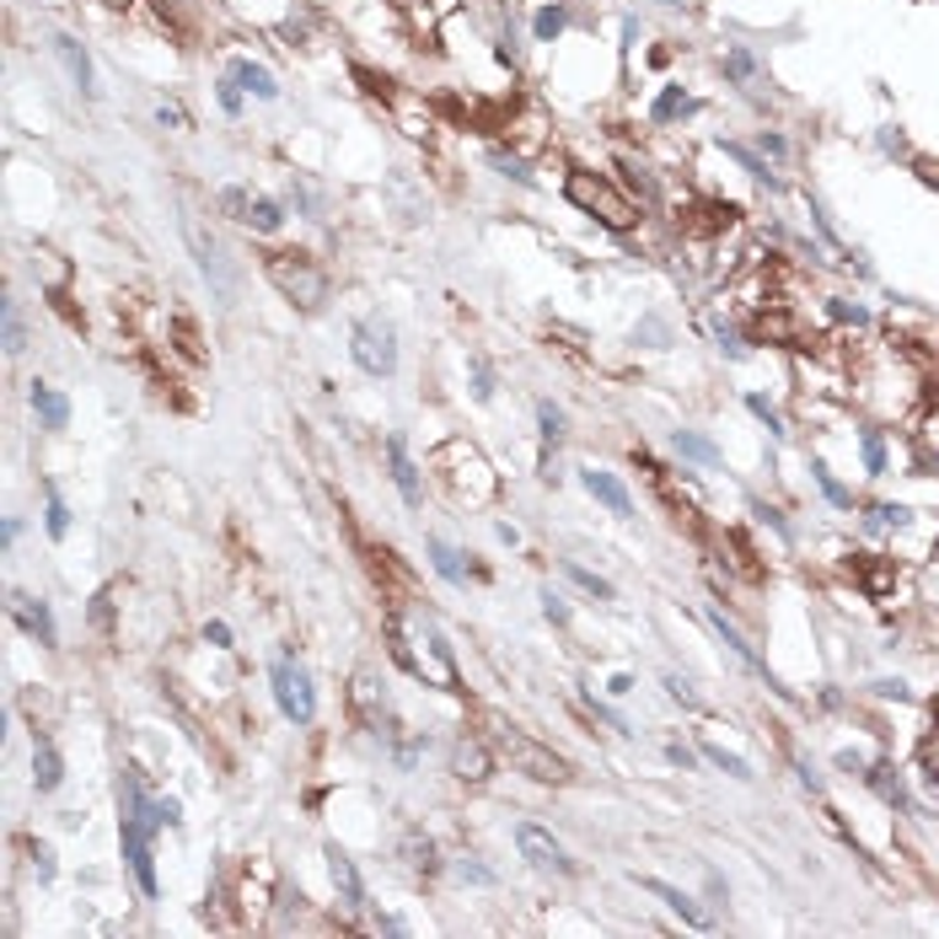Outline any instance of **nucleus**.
I'll return each instance as SVG.
<instances>
[{
  "mask_svg": "<svg viewBox=\"0 0 939 939\" xmlns=\"http://www.w3.org/2000/svg\"><path fill=\"white\" fill-rule=\"evenodd\" d=\"M173 333H178V349H183L188 360H204V344H199V328H193L188 317H178V322H173Z\"/></svg>",
  "mask_w": 939,
  "mask_h": 939,
  "instance_id": "obj_32",
  "label": "nucleus"
},
{
  "mask_svg": "<svg viewBox=\"0 0 939 939\" xmlns=\"http://www.w3.org/2000/svg\"><path fill=\"white\" fill-rule=\"evenodd\" d=\"M64 778V762L60 751L49 747V741H38V751H33V784H38V795H55Z\"/></svg>",
  "mask_w": 939,
  "mask_h": 939,
  "instance_id": "obj_21",
  "label": "nucleus"
},
{
  "mask_svg": "<svg viewBox=\"0 0 939 939\" xmlns=\"http://www.w3.org/2000/svg\"><path fill=\"white\" fill-rule=\"evenodd\" d=\"M543 613H548L554 623H569V607H563V596H554V591H543Z\"/></svg>",
  "mask_w": 939,
  "mask_h": 939,
  "instance_id": "obj_48",
  "label": "nucleus"
},
{
  "mask_svg": "<svg viewBox=\"0 0 939 939\" xmlns=\"http://www.w3.org/2000/svg\"><path fill=\"white\" fill-rule=\"evenodd\" d=\"M11 613H16V623H22V633H27V639H38V644H60V628H55L49 602H38V596L16 591V596H11Z\"/></svg>",
  "mask_w": 939,
  "mask_h": 939,
  "instance_id": "obj_13",
  "label": "nucleus"
},
{
  "mask_svg": "<svg viewBox=\"0 0 939 939\" xmlns=\"http://www.w3.org/2000/svg\"><path fill=\"white\" fill-rule=\"evenodd\" d=\"M918 762H924V773L935 778V789H939V736H929V741L918 747Z\"/></svg>",
  "mask_w": 939,
  "mask_h": 939,
  "instance_id": "obj_41",
  "label": "nucleus"
},
{
  "mask_svg": "<svg viewBox=\"0 0 939 939\" xmlns=\"http://www.w3.org/2000/svg\"><path fill=\"white\" fill-rule=\"evenodd\" d=\"M27 854H33V870H38V880H55V848H49V843L27 837Z\"/></svg>",
  "mask_w": 939,
  "mask_h": 939,
  "instance_id": "obj_34",
  "label": "nucleus"
},
{
  "mask_svg": "<svg viewBox=\"0 0 939 939\" xmlns=\"http://www.w3.org/2000/svg\"><path fill=\"white\" fill-rule=\"evenodd\" d=\"M167 119H173L178 129H188V114L178 108V103H162V124H167Z\"/></svg>",
  "mask_w": 939,
  "mask_h": 939,
  "instance_id": "obj_51",
  "label": "nucleus"
},
{
  "mask_svg": "<svg viewBox=\"0 0 939 939\" xmlns=\"http://www.w3.org/2000/svg\"><path fill=\"white\" fill-rule=\"evenodd\" d=\"M559 33H563V5H548V11L537 16V38H543V44H554Z\"/></svg>",
  "mask_w": 939,
  "mask_h": 939,
  "instance_id": "obj_36",
  "label": "nucleus"
},
{
  "mask_svg": "<svg viewBox=\"0 0 939 939\" xmlns=\"http://www.w3.org/2000/svg\"><path fill=\"white\" fill-rule=\"evenodd\" d=\"M103 5H114V11H124V5H134V0H103Z\"/></svg>",
  "mask_w": 939,
  "mask_h": 939,
  "instance_id": "obj_55",
  "label": "nucleus"
},
{
  "mask_svg": "<svg viewBox=\"0 0 939 939\" xmlns=\"http://www.w3.org/2000/svg\"><path fill=\"white\" fill-rule=\"evenodd\" d=\"M462 876L478 880V885H495V880H500L495 870H489V865H478V859H462Z\"/></svg>",
  "mask_w": 939,
  "mask_h": 939,
  "instance_id": "obj_44",
  "label": "nucleus"
},
{
  "mask_svg": "<svg viewBox=\"0 0 939 939\" xmlns=\"http://www.w3.org/2000/svg\"><path fill=\"white\" fill-rule=\"evenodd\" d=\"M451 773H456L462 784H484V778L495 773V751L484 747L478 736H462V741L451 747Z\"/></svg>",
  "mask_w": 939,
  "mask_h": 939,
  "instance_id": "obj_14",
  "label": "nucleus"
},
{
  "mask_svg": "<svg viewBox=\"0 0 939 939\" xmlns=\"http://www.w3.org/2000/svg\"><path fill=\"white\" fill-rule=\"evenodd\" d=\"M730 75H751V60H747V55H730Z\"/></svg>",
  "mask_w": 939,
  "mask_h": 939,
  "instance_id": "obj_53",
  "label": "nucleus"
},
{
  "mask_svg": "<svg viewBox=\"0 0 939 939\" xmlns=\"http://www.w3.org/2000/svg\"><path fill=\"white\" fill-rule=\"evenodd\" d=\"M204 644H215V650H231V628H226V623H204Z\"/></svg>",
  "mask_w": 939,
  "mask_h": 939,
  "instance_id": "obj_46",
  "label": "nucleus"
},
{
  "mask_svg": "<svg viewBox=\"0 0 939 939\" xmlns=\"http://www.w3.org/2000/svg\"><path fill=\"white\" fill-rule=\"evenodd\" d=\"M221 108H226V114H237V108H242V92H237V75H231V81H221Z\"/></svg>",
  "mask_w": 939,
  "mask_h": 939,
  "instance_id": "obj_47",
  "label": "nucleus"
},
{
  "mask_svg": "<svg viewBox=\"0 0 939 939\" xmlns=\"http://www.w3.org/2000/svg\"><path fill=\"white\" fill-rule=\"evenodd\" d=\"M666 688H671V698H682V703H698V692H692L682 677H666Z\"/></svg>",
  "mask_w": 939,
  "mask_h": 939,
  "instance_id": "obj_50",
  "label": "nucleus"
},
{
  "mask_svg": "<svg viewBox=\"0 0 939 939\" xmlns=\"http://www.w3.org/2000/svg\"><path fill=\"white\" fill-rule=\"evenodd\" d=\"M269 682H274V703H280V714L290 720V725H312L317 720V692H312V677H307V666L301 661H290V655H280L274 666H269Z\"/></svg>",
  "mask_w": 939,
  "mask_h": 939,
  "instance_id": "obj_6",
  "label": "nucleus"
},
{
  "mask_svg": "<svg viewBox=\"0 0 939 939\" xmlns=\"http://www.w3.org/2000/svg\"><path fill=\"white\" fill-rule=\"evenodd\" d=\"M349 355H355V366H360L366 376H392L397 371V338H392V328H387L381 317L355 322V333H349Z\"/></svg>",
  "mask_w": 939,
  "mask_h": 939,
  "instance_id": "obj_7",
  "label": "nucleus"
},
{
  "mask_svg": "<svg viewBox=\"0 0 939 939\" xmlns=\"http://www.w3.org/2000/svg\"><path fill=\"white\" fill-rule=\"evenodd\" d=\"M151 827L145 816H119V843H124V859H129V876L145 896H156V854H151Z\"/></svg>",
  "mask_w": 939,
  "mask_h": 939,
  "instance_id": "obj_10",
  "label": "nucleus"
},
{
  "mask_svg": "<svg viewBox=\"0 0 939 939\" xmlns=\"http://www.w3.org/2000/svg\"><path fill=\"white\" fill-rule=\"evenodd\" d=\"M328 880H333V891H338V902H344L349 913H360V907H366V880H360L355 859H349L338 843H328Z\"/></svg>",
  "mask_w": 939,
  "mask_h": 939,
  "instance_id": "obj_12",
  "label": "nucleus"
},
{
  "mask_svg": "<svg viewBox=\"0 0 939 939\" xmlns=\"http://www.w3.org/2000/svg\"><path fill=\"white\" fill-rule=\"evenodd\" d=\"M349 714H355V725H360V730H371V736H397V730H392L387 692H381V682H376L366 666L349 677Z\"/></svg>",
  "mask_w": 939,
  "mask_h": 939,
  "instance_id": "obj_8",
  "label": "nucleus"
},
{
  "mask_svg": "<svg viewBox=\"0 0 939 939\" xmlns=\"http://www.w3.org/2000/svg\"><path fill=\"white\" fill-rule=\"evenodd\" d=\"M666 757H671L677 768H692V751L688 747H666Z\"/></svg>",
  "mask_w": 939,
  "mask_h": 939,
  "instance_id": "obj_52",
  "label": "nucleus"
},
{
  "mask_svg": "<svg viewBox=\"0 0 939 939\" xmlns=\"http://www.w3.org/2000/svg\"><path fill=\"white\" fill-rule=\"evenodd\" d=\"M489 741L500 747V757H510L515 773H526V778H537V784H569V778H574L559 751L543 747V741H532L521 725H510L500 714H489Z\"/></svg>",
  "mask_w": 939,
  "mask_h": 939,
  "instance_id": "obj_4",
  "label": "nucleus"
},
{
  "mask_svg": "<svg viewBox=\"0 0 939 939\" xmlns=\"http://www.w3.org/2000/svg\"><path fill=\"white\" fill-rule=\"evenodd\" d=\"M55 55H60V64L70 70V81H75V86L92 97L97 86H92V60H86V49H81L75 38H64V33H60V38H55Z\"/></svg>",
  "mask_w": 939,
  "mask_h": 939,
  "instance_id": "obj_20",
  "label": "nucleus"
},
{
  "mask_svg": "<svg viewBox=\"0 0 939 939\" xmlns=\"http://www.w3.org/2000/svg\"><path fill=\"white\" fill-rule=\"evenodd\" d=\"M188 248H193V258H199L204 280L215 285V296H221V301H231V296H237V274H231V263H226V248H221L215 237H204V226H193V221H188Z\"/></svg>",
  "mask_w": 939,
  "mask_h": 939,
  "instance_id": "obj_11",
  "label": "nucleus"
},
{
  "mask_svg": "<svg viewBox=\"0 0 939 939\" xmlns=\"http://www.w3.org/2000/svg\"><path fill=\"white\" fill-rule=\"evenodd\" d=\"M397 859L408 865V876H425V880H430V876L440 870L436 843H430V837H425L419 827H408V832H403V843H397Z\"/></svg>",
  "mask_w": 939,
  "mask_h": 939,
  "instance_id": "obj_16",
  "label": "nucleus"
},
{
  "mask_svg": "<svg viewBox=\"0 0 939 939\" xmlns=\"http://www.w3.org/2000/svg\"><path fill=\"white\" fill-rule=\"evenodd\" d=\"M703 757H709V762H720V768H725L730 778H751V768H747V762H741V757H730L725 747H703Z\"/></svg>",
  "mask_w": 939,
  "mask_h": 939,
  "instance_id": "obj_35",
  "label": "nucleus"
},
{
  "mask_svg": "<svg viewBox=\"0 0 939 939\" xmlns=\"http://www.w3.org/2000/svg\"><path fill=\"white\" fill-rule=\"evenodd\" d=\"M569 569V580L580 585V591H591V596H602V602H613V585L602 580V574H591V569H580V563H563Z\"/></svg>",
  "mask_w": 939,
  "mask_h": 939,
  "instance_id": "obj_30",
  "label": "nucleus"
},
{
  "mask_svg": "<svg viewBox=\"0 0 939 939\" xmlns=\"http://www.w3.org/2000/svg\"><path fill=\"white\" fill-rule=\"evenodd\" d=\"M876 521L880 526H907V510L902 504H876Z\"/></svg>",
  "mask_w": 939,
  "mask_h": 939,
  "instance_id": "obj_45",
  "label": "nucleus"
},
{
  "mask_svg": "<svg viewBox=\"0 0 939 939\" xmlns=\"http://www.w3.org/2000/svg\"><path fill=\"white\" fill-rule=\"evenodd\" d=\"M816 484H821V495H827L832 504H854V495H848V489H843V484H837L827 467H816Z\"/></svg>",
  "mask_w": 939,
  "mask_h": 939,
  "instance_id": "obj_38",
  "label": "nucleus"
},
{
  "mask_svg": "<svg viewBox=\"0 0 939 939\" xmlns=\"http://www.w3.org/2000/svg\"><path fill=\"white\" fill-rule=\"evenodd\" d=\"M709 623H714V633H720V639H725V644H730V650H736V655H741V661H747V666H757V671H768V666H762V661H757V655H751V644H747V639H741V633H736V628L725 623V618H720V613H709Z\"/></svg>",
  "mask_w": 939,
  "mask_h": 939,
  "instance_id": "obj_27",
  "label": "nucleus"
},
{
  "mask_svg": "<svg viewBox=\"0 0 939 939\" xmlns=\"http://www.w3.org/2000/svg\"><path fill=\"white\" fill-rule=\"evenodd\" d=\"M381 633H387V655L425 688H440V692H462V671H456V655L445 644V633L436 628V618L414 613V607H387L381 618Z\"/></svg>",
  "mask_w": 939,
  "mask_h": 939,
  "instance_id": "obj_1",
  "label": "nucleus"
},
{
  "mask_svg": "<svg viewBox=\"0 0 939 939\" xmlns=\"http://www.w3.org/2000/svg\"><path fill=\"white\" fill-rule=\"evenodd\" d=\"M580 484H585L596 500L607 504L613 515H633V500H628V489L613 478V473H596V467H585V473H580Z\"/></svg>",
  "mask_w": 939,
  "mask_h": 939,
  "instance_id": "obj_18",
  "label": "nucleus"
},
{
  "mask_svg": "<svg viewBox=\"0 0 939 939\" xmlns=\"http://www.w3.org/2000/svg\"><path fill=\"white\" fill-rule=\"evenodd\" d=\"M515 848H521V859H526L532 870H543V876H574V859L563 854V843L554 832H543L537 821H521V827H515Z\"/></svg>",
  "mask_w": 939,
  "mask_h": 939,
  "instance_id": "obj_9",
  "label": "nucleus"
},
{
  "mask_svg": "<svg viewBox=\"0 0 939 939\" xmlns=\"http://www.w3.org/2000/svg\"><path fill=\"white\" fill-rule=\"evenodd\" d=\"M677 451L692 456V462H703V467H714V462H720V451H714L703 436H688V430H677Z\"/></svg>",
  "mask_w": 939,
  "mask_h": 939,
  "instance_id": "obj_28",
  "label": "nucleus"
},
{
  "mask_svg": "<svg viewBox=\"0 0 939 939\" xmlns=\"http://www.w3.org/2000/svg\"><path fill=\"white\" fill-rule=\"evenodd\" d=\"M876 692H885V698H907V688H902V682H876Z\"/></svg>",
  "mask_w": 939,
  "mask_h": 939,
  "instance_id": "obj_54",
  "label": "nucleus"
},
{
  "mask_svg": "<svg viewBox=\"0 0 939 939\" xmlns=\"http://www.w3.org/2000/svg\"><path fill=\"white\" fill-rule=\"evenodd\" d=\"M537 419H543V436H548V440L563 436V414L554 408V403H537Z\"/></svg>",
  "mask_w": 939,
  "mask_h": 939,
  "instance_id": "obj_40",
  "label": "nucleus"
},
{
  "mask_svg": "<svg viewBox=\"0 0 939 939\" xmlns=\"http://www.w3.org/2000/svg\"><path fill=\"white\" fill-rule=\"evenodd\" d=\"M430 473L440 478V489L451 495V504H462V510H484V504H495V495H500L495 462L467 436L440 440L436 451H430Z\"/></svg>",
  "mask_w": 939,
  "mask_h": 939,
  "instance_id": "obj_2",
  "label": "nucleus"
},
{
  "mask_svg": "<svg viewBox=\"0 0 939 939\" xmlns=\"http://www.w3.org/2000/svg\"><path fill=\"white\" fill-rule=\"evenodd\" d=\"M280 204L274 199H248V215H242V226H252V231H263V237H274L280 231Z\"/></svg>",
  "mask_w": 939,
  "mask_h": 939,
  "instance_id": "obj_26",
  "label": "nucleus"
},
{
  "mask_svg": "<svg viewBox=\"0 0 939 939\" xmlns=\"http://www.w3.org/2000/svg\"><path fill=\"white\" fill-rule=\"evenodd\" d=\"M682 108H688V97H682V92H666V97L655 103V119H671V114H682Z\"/></svg>",
  "mask_w": 939,
  "mask_h": 939,
  "instance_id": "obj_43",
  "label": "nucleus"
},
{
  "mask_svg": "<svg viewBox=\"0 0 939 939\" xmlns=\"http://www.w3.org/2000/svg\"><path fill=\"white\" fill-rule=\"evenodd\" d=\"M231 75H237V86H248L252 97H263V103H269V97H280V86H274V75H269L263 64L237 60V64H231Z\"/></svg>",
  "mask_w": 939,
  "mask_h": 939,
  "instance_id": "obj_25",
  "label": "nucleus"
},
{
  "mask_svg": "<svg viewBox=\"0 0 939 939\" xmlns=\"http://www.w3.org/2000/svg\"><path fill=\"white\" fill-rule=\"evenodd\" d=\"M5 349H11V355H22V349H27V328H22L16 301H5Z\"/></svg>",
  "mask_w": 939,
  "mask_h": 939,
  "instance_id": "obj_31",
  "label": "nucleus"
},
{
  "mask_svg": "<svg viewBox=\"0 0 939 939\" xmlns=\"http://www.w3.org/2000/svg\"><path fill=\"white\" fill-rule=\"evenodd\" d=\"M44 526H49V537H55V543L70 532V510H64V500L55 495V489H49V515H44Z\"/></svg>",
  "mask_w": 939,
  "mask_h": 939,
  "instance_id": "obj_33",
  "label": "nucleus"
},
{
  "mask_svg": "<svg viewBox=\"0 0 939 939\" xmlns=\"http://www.w3.org/2000/svg\"><path fill=\"white\" fill-rule=\"evenodd\" d=\"M870 784H876V789H880V800H885V806H896V811H907V789H902V778H891L885 768H876V773H870Z\"/></svg>",
  "mask_w": 939,
  "mask_h": 939,
  "instance_id": "obj_29",
  "label": "nucleus"
},
{
  "mask_svg": "<svg viewBox=\"0 0 939 939\" xmlns=\"http://www.w3.org/2000/svg\"><path fill=\"white\" fill-rule=\"evenodd\" d=\"M392 114H397V129H403L408 140H430V134H436L430 108H419V103H414V97H403V92L392 97Z\"/></svg>",
  "mask_w": 939,
  "mask_h": 939,
  "instance_id": "obj_19",
  "label": "nucleus"
},
{
  "mask_svg": "<svg viewBox=\"0 0 939 939\" xmlns=\"http://www.w3.org/2000/svg\"><path fill=\"white\" fill-rule=\"evenodd\" d=\"M747 408L757 414V419H762V425H768V436H784V425H778V414L768 408V397H757V392H751V397H747Z\"/></svg>",
  "mask_w": 939,
  "mask_h": 939,
  "instance_id": "obj_39",
  "label": "nucleus"
},
{
  "mask_svg": "<svg viewBox=\"0 0 939 939\" xmlns=\"http://www.w3.org/2000/svg\"><path fill=\"white\" fill-rule=\"evenodd\" d=\"M263 274H269V285L290 301V307H301V312H317L322 301H328V274H322V263H317L312 252L301 248H280L263 258Z\"/></svg>",
  "mask_w": 939,
  "mask_h": 939,
  "instance_id": "obj_3",
  "label": "nucleus"
},
{
  "mask_svg": "<svg viewBox=\"0 0 939 939\" xmlns=\"http://www.w3.org/2000/svg\"><path fill=\"white\" fill-rule=\"evenodd\" d=\"M425 548H430V563H436L440 580H451V585H462V580H467V569H462V554H456V548H451L445 537H430Z\"/></svg>",
  "mask_w": 939,
  "mask_h": 939,
  "instance_id": "obj_24",
  "label": "nucleus"
},
{
  "mask_svg": "<svg viewBox=\"0 0 939 939\" xmlns=\"http://www.w3.org/2000/svg\"><path fill=\"white\" fill-rule=\"evenodd\" d=\"M563 193H569V204H580L585 215H596V221L613 226V231H628V226L639 221V210H633L607 178H596V173H569Z\"/></svg>",
  "mask_w": 939,
  "mask_h": 939,
  "instance_id": "obj_5",
  "label": "nucleus"
},
{
  "mask_svg": "<svg viewBox=\"0 0 939 939\" xmlns=\"http://www.w3.org/2000/svg\"><path fill=\"white\" fill-rule=\"evenodd\" d=\"M397 5H414V0H397Z\"/></svg>",
  "mask_w": 939,
  "mask_h": 939,
  "instance_id": "obj_56",
  "label": "nucleus"
},
{
  "mask_svg": "<svg viewBox=\"0 0 939 939\" xmlns=\"http://www.w3.org/2000/svg\"><path fill=\"white\" fill-rule=\"evenodd\" d=\"M387 467H392V484H397L403 504H419V500H425V489H419V467H414V456H408L403 436H387Z\"/></svg>",
  "mask_w": 939,
  "mask_h": 939,
  "instance_id": "obj_15",
  "label": "nucleus"
},
{
  "mask_svg": "<svg viewBox=\"0 0 939 939\" xmlns=\"http://www.w3.org/2000/svg\"><path fill=\"white\" fill-rule=\"evenodd\" d=\"M38 263H44V274H49V285H64V269L55 263V252H38Z\"/></svg>",
  "mask_w": 939,
  "mask_h": 939,
  "instance_id": "obj_49",
  "label": "nucleus"
},
{
  "mask_svg": "<svg viewBox=\"0 0 939 939\" xmlns=\"http://www.w3.org/2000/svg\"><path fill=\"white\" fill-rule=\"evenodd\" d=\"M644 891H655V896H661L671 913H682V924H692V929H709V918L692 907V896H682L677 885H666V880H644Z\"/></svg>",
  "mask_w": 939,
  "mask_h": 939,
  "instance_id": "obj_23",
  "label": "nucleus"
},
{
  "mask_svg": "<svg viewBox=\"0 0 939 939\" xmlns=\"http://www.w3.org/2000/svg\"><path fill=\"white\" fill-rule=\"evenodd\" d=\"M854 580L870 591V596H891V585H896V569H891V559H880V554H854Z\"/></svg>",
  "mask_w": 939,
  "mask_h": 939,
  "instance_id": "obj_17",
  "label": "nucleus"
},
{
  "mask_svg": "<svg viewBox=\"0 0 939 939\" xmlns=\"http://www.w3.org/2000/svg\"><path fill=\"white\" fill-rule=\"evenodd\" d=\"M473 397H478V403L495 397V371H489L484 360H473Z\"/></svg>",
  "mask_w": 939,
  "mask_h": 939,
  "instance_id": "obj_37",
  "label": "nucleus"
},
{
  "mask_svg": "<svg viewBox=\"0 0 939 939\" xmlns=\"http://www.w3.org/2000/svg\"><path fill=\"white\" fill-rule=\"evenodd\" d=\"M865 467H870V473H885V440L880 436H865Z\"/></svg>",
  "mask_w": 939,
  "mask_h": 939,
  "instance_id": "obj_42",
  "label": "nucleus"
},
{
  "mask_svg": "<svg viewBox=\"0 0 939 939\" xmlns=\"http://www.w3.org/2000/svg\"><path fill=\"white\" fill-rule=\"evenodd\" d=\"M27 397H33V414H38L49 430H64V425H70V403H64L55 387H33Z\"/></svg>",
  "mask_w": 939,
  "mask_h": 939,
  "instance_id": "obj_22",
  "label": "nucleus"
}]
</instances>
